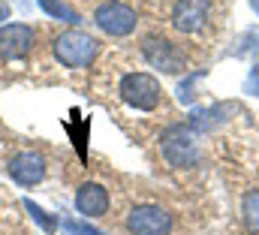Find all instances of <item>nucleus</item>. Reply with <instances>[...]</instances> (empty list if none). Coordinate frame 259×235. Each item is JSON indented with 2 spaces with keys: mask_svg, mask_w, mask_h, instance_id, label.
Masks as SVG:
<instances>
[{
  "mask_svg": "<svg viewBox=\"0 0 259 235\" xmlns=\"http://www.w3.org/2000/svg\"><path fill=\"white\" fill-rule=\"evenodd\" d=\"M52 49H55V58L61 60L66 69H81V66L94 63V58L100 55V43L91 33H84V30H64V33H58Z\"/></svg>",
  "mask_w": 259,
  "mask_h": 235,
  "instance_id": "obj_1",
  "label": "nucleus"
},
{
  "mask_svg": "<svg viewBox=\"0 0 259 235\" xmlns=\"http://www.w3.org/2000/svg\"><path fill=\"white\" fill-rule=\"evenodd\" d=\"M118 94H121V100L127 106L139 109V112H154L160 106V100H163L160 82L154 75H148V72H127L121 79V85H118Z\"/></svg>",
  "mask_w": 259,
  "mask_h": 235,
  "instance_id": "obj_2",
  "label": "nucleus"
},
{
  "mask_svg": "<svg viewBox=\"0 0 259 235\" xmlns=\"http://www.w3.org/2000/svg\"><path fill=\"white\" fill-rule=\"evenodd\" d=\"M142 58L148 60L154 69H160V72H184V66H187L184 49L175 46L166 36H157V33L142 40Z\"/></svg>",
  "mask_w": 259,
  "mask_h": 235,
  "instance_id": "obj_3",
  "label": "nucleus"
},
{
  "mask_svg": "<svg viewBox=\"0 0 259 235\" xmlns=\"http://www.w3.org/2000/svg\"><path fill=\"white\" fill-rule=\"evenodd\" d=\"M160 151H163L166 163L175 169H187V166L199 163V148H196V139L187 127H169L160 139Z\"/></svg>",
  "mask_w": 259,
  "mask_h": 235,
  "instance_id": "obj_4",
  "label": "nucleus"
},
{
  "mask_svg": "<svg viewBox=\"0 0 259 235\" xmlns=\"http://www.w3.org/2000/svg\"><path fill=\"white\" fill-rule=\"evenodd\" d=\"M94 21L109 36H130L136 30V9H130L127 3H121V0H109V3L97 6Z\"/></svg>",
  "mask_w": 259,
  "mask_h": 235,
  "instance_id": "obj_5",
  "label": "nucleus"
},
{
  "mask_svg": "<svg viewBox=\"0 0 259 235\" xmlns=\"http://www.w3.org/2000/svg\"><path fill=\"white\" fill-rule=\"evenodd\" d=\"M130 235H169L172 232V214L160 205H136L127 217Z\"/></svg>",
  "mask_w": 259,
  "mask_h": 235,
  "instance_id": "obj_6",
  "label": "nucleus"
},
{
  "mask_svg": "<svg viewBox=\"0 0 259 235\" xmlns=\"http://www.w3.org/2000/svg\"><path fill=\"white\" fill-rule=\"evenodd\" d=\"M211 0H178L172 6V24L181 33H199L208 24Z\"/></svg>",
  "mask_w": 259,
  "mask_h": 235,
  "instance_id": "obj_7",
  "label": "nucleus"
},
{
  "mask_svg": "<svg viewBox=\"0 0 259 235\" xmlns=\"http://www.w3.org/2000/svg\"><path fill=\"white\" fill-rule=\"evenodd\" d=\"M33 27L27 24H3L0 27V58L3 60H18L33 49Z\"/></svg>",
  "mask_w": 259,
  "mask_h": 235,
  "instance_id": "obj_8",
  "label": "nucleus"
},
{
  "mask_svg": "<svg viewBox=\"0 0 259 235\" xmlns=\"http://www.w3.org/2000/svg\"><path fill=\"white\" fill-rule=\"evenodd\" d=\"M9 178L18 181L21 187H33L46 178V160L36 151H21L9 160Z\"/></svg>",
  "mask_w": 259,
  "mask_h": 235,
  "instance_id": "obj_9",
  "label": "nucleus"
},
{
  "mask_svg": "<svg viewBox=\"0 0 259 235\" xmlns=\"http://www.w3.org/2000/svg\"><path fill=\"white\" fill-rule=\"evenodd\" d=\"M75 208L84 217H103L109 211V190L103 184H94V181L81 184L75 193Z\"/></svg>",
  "mask_w": 259,
  "mask_h": 235,
  "instance_id": "obj_10",
  "label": "nucleus"
},
{
  "mask_svg": "<svg viewBox=\"0 0 259 235\" xmlns=\"http://www.w3.org/2000/svg\"><path fill=\"white\" fill-rule=\"evenodd\" d=\"M39 6H42L46 12L58 15V18H69V21H78V15H75V12H69L64 3H58V0H39Z\"/></svg>",
  "mask_w": 259,
  "mask_h": 235,
  "instance_id": "obj_11",
  "label": "nucleus"
},
{
  "mask_svg": "<svg viewBox=\"0 0 259 235\" xmlns=\"http://www.w3.org/2000/svg\"><path fill=\"white\" fill-rule=\"evenodd\" d=\"M24 205H27V211H30V214H33V217H36V220L42 223V229H46V232H55V226H58V223H55V220H52V217H49V214H46L42 208H36V205H33L30 199H27Z\"/></svg>",
  "mask_w": 259,
  "mask_h": 235,
  "instance_id": "obj_12",
  "label": "nucleus"
},
{
  "mask_svg": "<svg viewBox=\"0 0 259 235\" xmlns=\"http://www.w3.org/2000/svg\"><path fill=\"white\" fill-rule=\"evenodd\" d=\"M64 229L69 235H103V232H97V229H91V226H84V223H75V220H66Z\"/></svg>",
  "mask_w": 259,
  "mask_h": 235,
  "instance_id": "obj_13",
  "label": "nucleus"
},
{
  "mask_svg": "<svg viewBox=\"0 0 259 235\" xmlns=\"http://www.w3.org/2000/svg\"><path fill=\"white\" fill-rule=\"evenodd\" d=\"M247 94H253V97H259V63L250 69V75H247Z\"/></svg>",
  "mask_w": 259,
  "mask_h": 235,
  "instance_id": "obj_14",
  "label": "nucleus"
},
{
  "mask_svg": "<svg viewBox=\"0 0 259 235\" xmlns=\"http://www.w3.org/2000/svg\"><path fill=\"white\" fill-rule=\"evenodd\" d=\"M0 18H6V6L3 3H0Z\"/></svg>",
  "mask_w": 259,
  "mask_h": 235,
  "instance_id": "obj_15",
  "label": "nucleus"
}]
</instances>
